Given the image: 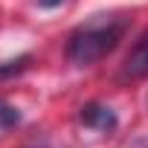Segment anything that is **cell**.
I'll list each match as a JSON object with an SVG mask.
<instances>
[{"label":"cell","instance_id":"1","mask_svg":"<svg viewBox=\"0 0 148 148\" xmlns=\"http://www.w3.org/2000/svg\"><path fill=\"white\" fill-rule=\"evenodd\" d=\"M131 26L128 12H102L90 15L67 35V61L73 67H93L108 58Z\"/></svg>","mask_w":148,"mask_h":148},{"label":"cell","instance_id":"2","mask_svg":"<svg viewBox=\"0 0 148 148\" xmlns=\"http://www.w3.org/2000/svg\"><path fill=\"white\" fill-rule=\"evenodd\" d=\"M119 79L122 82H142V79H148V29L128 49V55L122 61V70H119Z\"/></svg>","mask_w":148,"mask_h":148},{"label":"cell","instance_id":"3","mask_svg":"<svg viewBox=\"0 0 148 148\" xmlns=\"http://www.w3.org/2000/svg\"><path fill=\"white\" fill-rule=\"evenodd\" d=\"M79 122H82L84 128H90V131H102V134H110V131L119 125L116 110H113L110 105H105V102H87V105H82V110H79Z\"/></svg>","mask_w":148,"mask_h":148},{"label":"cell","instance_id":"4","mask_svg":"<svg viewBox=\"0 0 148 148\" xmlns=\"http://www.w3.org/2000/svg\"><path fill=\"white\" fill-rule=\"evenodd\" d=\"M29 61H32V55H18V58H12V61H3V64H0V79L21 76V73L29 67Z\"/></svg>","mask_w":148,"mask_h":148},{"label":"cell","instance_id":"5","mask_svg":"<svg viewBox=\"0 0 148 148\" xmlns=\"http://www.w3.org/2000/svg\"><path fill=\"white\" fill-rule=\"evenodd\" d=\"M18 122H21L18 108H12V105H6V102H0V128H15Z\"/></svg>","mask_w":148,"mask_h":148},{"label":"cell","instance_id":"6","mask_svg":"<svg viewBox=\"0 0 148 148\" xmlns=\"http://www.w3.org/2000/svg\"><path fill=\"white\" fill-rule=\"evenodd\" d=\"M64 0H38V6L41 9H55V6H61Z\"/></svg>","mask_w":148,"mask_h":148}]
</instances>
